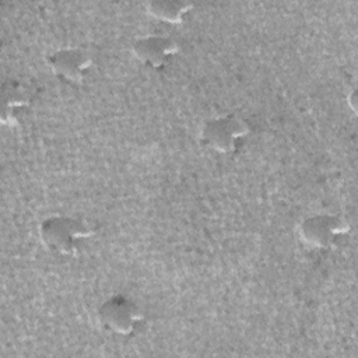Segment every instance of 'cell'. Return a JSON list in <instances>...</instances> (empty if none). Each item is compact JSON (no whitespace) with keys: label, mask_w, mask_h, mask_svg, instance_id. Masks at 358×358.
Listing matches in <instances>:
<instances>
[{"label":"cell","mask_w":358,"mask_h":358,"mask_svg":"<svg viewBox=\"0 0 358 358\" xmlns=\"http://www.w3.org/2000/svg\"><path fill=\"white\" fill-rule=\"evenodd\" d=\"M94 231L80 218L52 215L39 225V238L45 248L59 256H77Z\"/></svg>","instance_id":"6da1fadb"},{"label":"cell","mask_w":358,"mask_h":358,"mask_svg":"<svg viewBox=\"0 0 358 358\" xmlns=\"http://www.w3.org/2000/svg\"><path fill=\"white\" fill-rule=\"evenodd\" d=\"M249 134V126L236 115H224L204 122L200 130L203 145L221 152H235Z\"/></svg>","instance_id":"7a4b0ae2"},{"label":"cell","mask_w":358,"mask_h":358,"mask_svg":"<svg viewBox=\"0 0 358 358\" xmlns=\"http://www.w3.org/2000/svg\"><path fill=\"white\" fill-rule=\"evenodd\" d=\"M96 316L101 327L116 336H130L136 333L144 320L143 312L137 303L122 294L105 299Z\"/></svg>","instance_id":"3957f363"},{"label":"cell","mask_w":358,"mask_h":358,"mask_svg":"<svg viewBox=\"0 0 358 358\" xmlns=\"http://www.w3.org/2000/svg\"><path fill=\"white\" fill-rule=\"evenodd\" d=\"M348 224L334 214H315L305 218L299 227L302 241L316 249H329L347 234Z\"/></svg>","instance_id":"277c9868"},{"label":"cell","mask_w":358,"mask_h":358,"mask_svg":"<svg viewBox=\"0 0 358 358\" xmlns=\"http://www.w3.org/2000/svg\"><path fill=\"white\" fill-rule=\"evenodd\" d=\"M1 123L6 126H17L31 109L34 92L29 84L17 78H8L1 85Z\"/></svg>","instance_id":"5b68a950"},{"label":"cell","mask_w":358,"mask_h":358,"mask_svg":"<svg viewBox=\"0 0 358 358\" xmlns=\"http://www.w3.org/2000/svg\"><path fill=\"white\" fill-rule=\"evenodd\" d=\"M46 62L50 71L56 77L70 84L81 83L92 66L91 56L87 52L76 48L55 50L48 56Z\"/></svg>","instance_id":"8992f818"},{"label":"cell","mask_w":358,"mask_h":358,"mask_svg":"<svg viewBox=\"0 0 358 358\" xmlns=\"http://www.w3.org/2000/svg\"><path fill=\"white\" fill-rule=\"evenodd\" d=\"M134 57L150 69H162L171 63L179 50L178 43L162 35H147L136 39L131 45Z\"/></svg>","instance_id":"52a82bcc"},{"label":"cell","mask_w":358,"mask_h":358,"mask_svg":"<svg viewBox=\"0 0 358 358\" xmlns=\"http://www.w3.org/2000/svg\"><path fill=\"white\" fill-rule=\"evenodd\" d=\"M148 14L168 24H182L193 10V4L182 0H152L147 4Z\"/></svg>","instance_id":"ba28073f"}]
</instances>
